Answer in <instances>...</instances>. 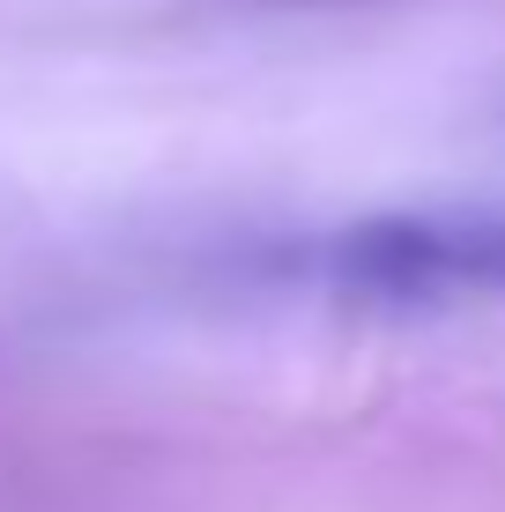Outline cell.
Segmentation results:
<instances>
[{
  "label": "cell",
  "mask_w": 505,
  "mask_h": 512,
  "mask_svg": "<svg viewBox=\"0 0 505 512\" xmlns=\"http://www.w3.org/2000/svg\"><path fill=\"white\" fill-rule=\"evenodd\" d=\"M320 275L350 297H387V305L491 297L505 290V208L372 216L320 245Z\"/></svg>",
  "instance_id": "cell-1"
}]
</instances>
